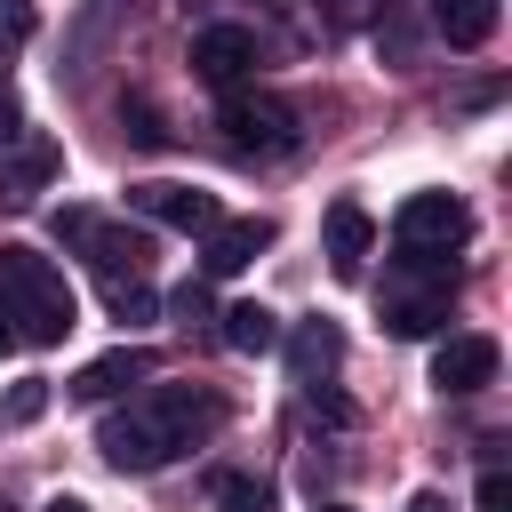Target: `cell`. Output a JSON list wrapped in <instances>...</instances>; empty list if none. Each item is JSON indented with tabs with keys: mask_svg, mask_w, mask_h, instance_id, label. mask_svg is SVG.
Returning a JSON list of instances; mask_svg holds the SVG:
<instances>
[{
	"mask_svg": "<svg viewBox=\"0 0 512 512\" xmlns=\"http://www.w3.org/2000/svg\"><path fill=\"white\" fill-rule=\"evenodd\" d=\"M216 424H224V400L208 384H152L144 400H128L120 416L96 424V448L112 472H160L184 448H200Z\"/></svg>",
	"mask_w": 512,
	"mask_h": 512,
	"instance_id": "1",
	"label": "cell"
},
{
	"mask_svg": "<svg viewBox=\"0 0 512 512\" xmlns=\"http://www.w3.org/2000/svg\"><path fill=\"white\" fill-rule=\"evenodd\" d=\"M0 320H16V344H64L80 328L64 264H48L24 240H0Z\"/></svg>",
	"mask_w": 512,
	"mask_h": 512,
	"instance_id": "2",
	"label": "cell"
},
{
	"mask_svg": "<svg viewBox=\"0 0 512 512\" xmlns=\"http://www.w3.org/2000/svg\"><path fill=\"white\" fill-rule=\"evenodd\" d=\"M448 296H456V256L392 248V280H384V328L392 336H432L448 320Z\"/></svg>",
	"mask_w": 512,
	"mask_h": 512,
	"instance_id": "3",
	"label": "cell"
},
{
	"mask_svg": "<svg viewBox=\"0 0 512 512\" xmlns=\"http://www.w3.org/2000/svg\"><path fill=\"white\" fill-rule=\"evenodd\" d=\"M216 128H224V144L240 152V160H272V152H296V112L280 104V96H256V88H224V104H216Z\"/></svg>",
	"mask_w": 512,
	"mask_h": 512,
	"instance_id": "4",
	"label": "cell"
},
{
	"mask_svg": "<svg viewBox=\"0 0 512 512\" xmlns=\"http://www.w3.org/2000/svg\"><path fill=\"white\" fill-rule=\"evenodd\" d=\"M56 232L104 272V280H144V264H152V240L144 232H128V224H112V216H96V208H64L56 216Z\"/></svg>",
	"mask_w": 512,
	"mask_h": 512,
	"instance_id": "5",
	"label": "cell"
},
{
	"mask_svg": "<svg viewBox=\"0 0 512 512\" xmlns=\"http://www.w3.org/2000/svg\"><path fill=\"white\" fill-rule=\"evenodd\" d=\"M472 240V208L456 192H408L392 216V248H424V256H456Z\"/></svg>",
	"mask_w": 512,
	"mask_h": 512,
	"instance_id": "6",
	"label": "cell"
},
{
	"mask_svg": "<svg viewBox=\"0 0 512 512\" xmlns=\"http://www.w3.org/2000/svg\"><path fill=\"white\" fill-rule=\"evenodd\" d=\"M128 208L144 216V224H168V232H208L224 208H216V192H200V184H168V176H152V184H128Z\"/></svg>",
	"mask_w": 512,
	"mask_h": 512,
	"instance_id": "7",
	"label": "cell"
},
{
	"mask_svg": "<svg viewBox=\"0 0 512 512\" xmlns=\"http://www.w3.org/2000/svg\"><path fill=\"white\" fill-rule=\"evenodd\" d=\"M200 240H208V248H200V272H208V280H232V272H248V264L280 240V224H272V216H216Z\"/></svg>",
	"mask_w": 512,
	"mask_h": 512,
	"instance_id": "8",
	"label": "cell"
},
{
	"mask_svg": "<svg viewBox=\"0 0 512 512\" xmlns=\"http://www.w3.org/2000/svg\"><path fill=\"white\" fill-rule=\"evenodd\" d=\"M56 176H64V152H56L48 136H16V144L0 152V208H32Z\"/></svg>",
	"mask_w": 512,
	"mask_h": 512,
	"instance_id": "9",
	"label": "cell"
},
{
	"mask_svg": "<svg viewBox=\"0 0 512 512\" xmlns=\"http://www.w3.org/2000/svg\"><path fill=\"white\" fill-rule=\"evenodd\" d=\"M192 72H200L208 88H240V80L256 72V32H248V24H208V32H192Z\"/></svg>",
	"mask_w": 512,
	"mask_h": 512,
	"instance_id": "10",
	"label": "cell"
},
{
	"mask_svg": "<svg viewBox=\"0 0 512 512\" xmlns=\"http://www.w3.org/2000/svg\"><path fill=\"white\" fill-rule=\"evenodd\" d=\"M496 368H504L496 336H448V344L432 352V384H440V392H488Z\"/></svg>",
	"mask_w": 512,
	"mask_h": 512,
	"instance_id": "11",
	"label": "cell"
},
{
	"mask_svg": "<svg viewBox=\"0 0 512 512\" xmlns=\"http://www.w3.org/2000/svg\"><path fill=\"white\" fill-rule=\"evenodd\" d=\"M144 376H152V352H144V344H120V352H96L64 392H72V400H112V392H128V384H144Z\"/></svg>",
	"mask_w": 512,
	"mask_h": 512,
	"instance_id": "12",
	"label": "cell"
},
{
	"mask_svg": "<svg viewBox=\"0 0 512 512\" xmlns=\"http://www.w3.org/2000/svg\"><path fill=\"white\" fill-rule=\"evenodd\" d=\"M368 240H376L368 208H360V200H336V208H328V272H336V280H360Z\"/></svg>",
	"mask_w": 512,
	"mask_h": 512,
	"instance_id": "13",
	"label": "cell"
},
{
	"mask_svg": "<svg viewBox=\"0 0 512 512\" xmlns=\"http://www.w3.org/2000/svg\"><path fill=\"white\" fill-rule=\"evenodd\" d=\"M336 360H344V328H336V320H304V328L288 336V368H296V384H328Z\"/></svg>",
	"mask_w": 512,
	"mask_h": 512,
	"instance_id": "14",
	"label": "cell"
},
{
	"mask_svg": "<svg viewBox=\"0 0 512 512\" xmlns=\"http://www.w3.org/2000/svg\"><path fill=\"white\" fill-rule=\"evenodd\" d=\"M496 0H432V24H440V40L448 48H488L496 40Z\"/></svg>",
	"mask_w": 512,
	"mask_h": 512,
	"instance_id": "15",
	"label": "cell"
},
{
	"mask_svg": "<svg viewBox=\"0 0 512 512\" xmlns=\"http://www.w3.org/2000/svg\"><path fill=\"white\" fill-rule=\"evenodd\" d=\"M224 344H232V352H272V344H280V320H272L264 304H232V312H224Z\"/></svg>",
	"mask_w": 512,
	"mask_h": 512,
	"instance_id": "16",
	"label": "cell"
},
{
	"mask_svg": "<svg viewBox=\"0 0 512 512\" xmlns=\"http://www.w3.org/2000/svg\"><path fill=\"white\" fill-rule=\"evenodd\" d=\"M208 496H216V512H272V488L256 472H208Z\"/></svg>",
	"mask_w": 512,
	"mask_h": 512,
	"instance_id": "17",
	"label": "cell"
},
{
	"mask_svg": "<svg viewBox=\"0 0 512 512\" xmlns=\"http://www.w3.org/2000/svg\"><path fill=\"white\" fill-rule=\"evenodd\" d=\"M40 416H48V376H24V384L0 392V432H24V424H40Z\"/></svg>",
	"mask_w": 512,
	"mask_h": 512,
	"instance_id": "18",
	"label": "cell"
},
{
	"mask_svg": "<svg viewBox=\"0 0 512 512\" xmlns=\"http://www.w3.org/2000/svg\"><path fill=\"white\" fill-rule=\"evenodd\" d=\"M104 304H112V320H128V328L160 312V296H152L144 280H104Z\"/></svg>",
	"mask_w": 512,
	"mask_h": 512,
	"instance_id": "19",
	"label": "cell"
},
{
	"mask_svg": "<svg viewBox=\"0 0 512 512\" xmlns=\"http://www.w3.org/2000/svg\"><path fill=\"white\" fill-rule=\"evenodd\" d=\"M32 24H40L32 0H0V56H16V48L32 40Z\"/></svg>",
	"mask_w": 512,
	"mask_h": 512,
	"instance_id": "20",
	"label": "cell"
},
{
	"mask_svg": "<svg viewBox=\"0 0 512 512\" xmlns=\"http://www.w3.org/2000/svg\"><path fill=\"white\" fill-rule=\"evenodd\" d=\"M312 8H320V24H328V32H360L384 0H312Z\"/></svg>",
	"mask_w": 512,
	"mask_h": 512,
	"instance_id": "21",
	"label": "cell"
},
{
	"mask_svg": "<svg viewBox=\"0 0 512 512\" xmlns=\"http://www.w3.org/2000/svg\"><path fill=\"white\" fill-rule=\"evenodd\" d=\"M480 512H512V480H504V464L480 472Z\"/></svg>",
	"mask_w": 512,
	"mask_h": 512,
	"instance_id": "22",
	"label": "cell"
},
{
	"mask_svg": "<svg viewBox=\"0 0 512 512\" xmlns=\"http://www.w3.org/2000/svg\"><path fill=\"white\" fill-rule=\"evenodd\" d=\"M168 312H176V320H200V312H208V280H184V288L168 296Z\"/></svg>",
	"mask_w": 512,
	"mask_h": 512,
	"instance_id": "23",
	"label": "cell"
},
{
	"mask_svg": "<svg viewBox=\"0 0 512 512\" xmlns=\"http://www.w3.org/2000/svg\"><path fill=\"white\" fill-rule=\"evenodd\" d=\"M16 128H24V104H16V88H8V80H0V152H8V144H16Z\"/></svg>",
	"mask_w": 512,
	"mask_h": 512,
	"instance_id": "24",
	"label": "cell"
},
{
	"mask_svg": "<svg viewBox=\"0 0 512 512\" xmlns=\"http://www.w3.org/2000/svg\"><path fill=\"white\" fill-rule=\"evenodd\" d=\"M408 512H448V496H440V488H424V496H408Z\"/></svg>",
	"mask_w": 512,
	"mask_h": 512,
	"instance_id": "25",
	"label": "cell"
},
{
	"mask_svg": "<svg viewBox=\"0 0 512 512\" xmlns=\"http://www.w3.org/2000/svg\"><path fill=\"white\" fill-rule=\"evenodd\" d=\"M40 512H88V504H80V496H48Z\"/></svg>",
	"mask_w": 512,
	"mask_h": 512,
	"instance_id": "26",
	"label": "cell"
},
{
	"mask_svg": "<svg viewBox=\"0 0 512 512\" xmlns=\"http://www.w3.org/2000/svg\"><path fill=\"white\" fill-rule=\"evenodd\" d=\"M8 352H16V328H8V320H0V360H8Z\"/></svg>",
	"mask_w": 512,
	"mask_h": 512,
	"instance_id": "27",
	"label": "cell"
},
{
	"mask_svg": "<svg viewBox=\"0 0 512 512\" xmlns=\"http://www.w3.org/2000/svg\"><path fill=\"white\" fill-rule=\"evenodd\" d=\"M320 512H352V504H320Z\"/></svg>",
	"mask_w": 512,
	"mask_h": 512,
	"instance_id": "28",
	"label": "cell"
},
{
	"mask_svg": "<svg viewBox=\"0 0 512 512\" xmlns=\"http://www.w3.org/2000/svg\"><path fill=\"white\" fill-rule=\"evenodd\" d=\"M0 512H8V504H0Z\"/></svg>",
	"mask_w": 512,
	"mask_h": 512,
	"instance_id": "29",
	"label": "cell"
}]
</instances>
